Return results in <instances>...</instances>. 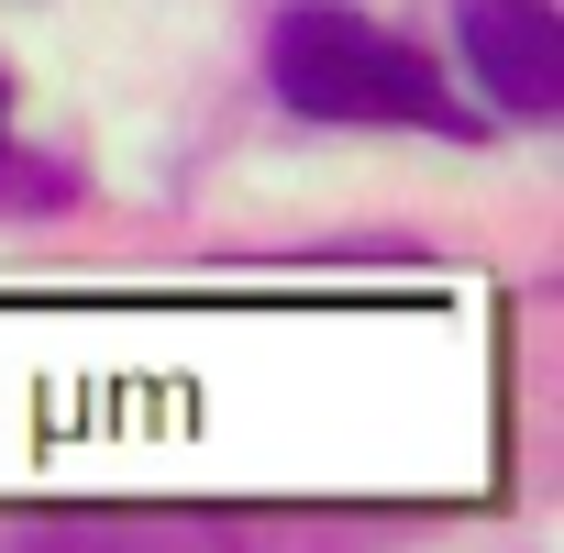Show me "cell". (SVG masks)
<instances>
[{
  "label": "cell",
  "mask_w": 564,
  "mask_h": 553,
  "mask_svg": "<svg viewBox=\"0 0 564 553\" xmlns=\"http://www.w3.org/2000/svg\"><path fill=\"white\" fill-rule=\"evenodd\" d=\"M465 56H476V89L509 122H553L564 111V23L542 0H476L465 12Z\"/></svg>",
  "instance_id": "7a4b0ae2"
},
{
  "label": "cell",
  "mask_w": 564,
  "mask_h": 553,
  "mask_svg": "<svg viewBox=\"0 0 564 553\" xmlns=\"http://www.w3.org/2000/svg\"><path fill=\"white\" fill-rule=\"evenodd\" d=\"M276 100L311 111V122H421V133H465V111L443 100V78L388 45L366 12H344V0H300V12H276Z\"/></svg>",
  "instance_id": "6da1fadb"
},
{
  "label": "cell",
  "mask_w": 564,
  "mask_h": 553,
  "mask_svg": "<svg viewBox=\"0 0 564 553\" xmlns=\"http://www.w3.org/2000/svg\"><path fill=\"white\" fill-rule=\"evenodd\" d=\"M0 144H12V78H0Z\"/></svg>",
  "instance_id": "3957f363"
}]
</instances>
